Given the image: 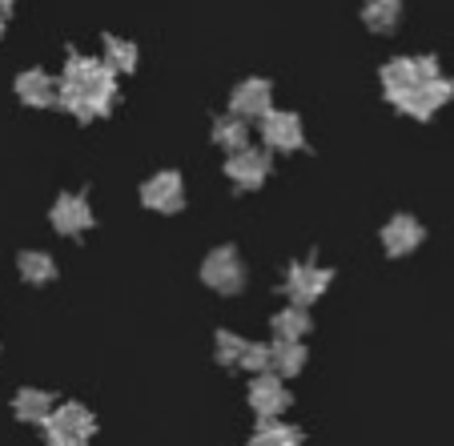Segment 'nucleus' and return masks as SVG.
I'll return each mask as SVG.
<instances>
[{
    "mask_svg": "<svg viewBox=\"0 0 454 446\" xmlns=\"http://www.w3.org/2000/svg\"><path fill=\"white\" fill-rule=\"evenodd\" d=\"M403 20V0H366L362 4V25L370 33H395Z\"/></svg>",
    "mask_w": 454,
    "mask_h": 446,
    "instance_id": "15",
    "label": "nucleus"
},
{
    "mask_svg": "<svg viewBox=\"0 0 454 446\" xmlns=\"http://www.w3.org/2000/svg\"><path fill=\"white\" fill-rule=\"evenodd\" d=\"M141 201L157 214H177L185 206V185H181V173L165 169V173H153V177L141 185Z\"/></svg>",
    "mask_w": 454,
    "mask_h": 446,
    "instance_id": "10",
    "label": "nucleus"
},
{
    "mask_svg": "<svg viewBox=\"0 0 454 446\" xmlns=\"http://www.w3.org/2000/svg\"><path fill=\"white\" fill-rule=\"evenodd\" d=\"M101 57H105V65H109L113 73H117V77H125V73H133L137 69V44L133 41H125V36H105L101 41Z\"/></svg>",
    "mask_w": 454,
    "mask_h": 446,
    "instance_id": "16",
    "label": "nucleus"
},
{
    "mask_svg": "<svg viewBox=\"0 0 454 446\" xmlns=\"http://www.w3.org/2000/svg\"><path fill=\"white\" fill-rule=\"evenodd\" d=\"M20 422H49L52 419V398L44 390H20L17 403H12Z\"/></svg>",
    "mask_w": 454,
    "mask_h": 446,
    "instance_id": "18",
    "label": "nucleus"
},
{
    "mask_svg": "<svg viewBox=\"0 0 454 446\" xmlns=\"http://www.w3.org/2000/svg\"><path fill=\"white\" fill-rule=\"evenodd\" d=\"M438 60L434 57H395L382 65V93L390 105H398L411 89H419L422 81L438 77Z\"/></svg>",
    "mask_w": 454,
    "mask_h": 446,
    "instance_id": "2",
    "label": "nucleus"
},
{
    "mask_svg": "<svg viewBox=\"0 0 454 446\" xmlns=\"http://www.w3.org/2000/svg\"><path fill=\"white\" fill-rule=\"evenodd\" d=\"M246 346L249 342H241L238 334H222V338H217V358L230 362V366H241V354H246Z\"/></svg>",
    "mask_w": 454,
    "mask_h": 446,
    "instance_id": "23",
    "label": "nucleus"
},
{
    "mask_svg": "<svg viewBox=\"0 0 454 446\" xmlns=\"http://www.w3.org/2000/svg\"><path fill=\"white\" fill-rule=\"evenodd\" d=\"M230 113L241 121H257V125H262V117L274 113V85L262 77L241 81V85L230 93Z\"/></svg>",
    "mask_w": 454,
    "mask_h": 446,
    "instance_id": "5",
    "label": "nucleus"
},
{
    "mask_svg": "<svg viewBox=\"0 0 454 446\" xmlns=\"http://www.w3.org/2000/svg\"><path fill=\"white\" fill-rule=\"evenodd\" d=\"M309 330V317L301 306H290L274 317V338H286V342H301V334Z\"/></svg>",
    "mask_w": 454,
    "mask_h": 446,
    "instance_id": "20",
    "label": "nucleus"
},
{
    "mask_svg": "<svg viewBox=\"0 0 454 446\" xmlns=\"http://www.w3.org/2000/svg\"><path fill=\"white\" fill-rule=\"evenodd\" d=\"M301 366H306V350H301V342H286V338H278L274 342V370L278 374H298Z\"/></svg>",
    "mask_w": 454,
    "mask_h": 446,
    "instance_id": "21",
    "label": "nucleus"
},
{
    "mask_svg": "<svg viewBox=\"0 0 454 446\" xmlns=\"http://www.w3.org/2000/svg\"><path fill=\"white\" fill-rule=\"evenodd\" d=\"M201 282L217 293H238L241 286H246V266H241V258L230 246L214 249V254L206 258V266H201Z\"/></svg>",
    "mask_w": 454,
    "mask_h": 446,
    "instance_id": "6",
    "label": "nucleus"
},
{
    "mask_svg": "<svg viewBox=\"0 0 454 446\" xmlns=\"http://www.w3.org/2000/svg\"><path fill=\"white\" fill-rule=\"evenodd\" d=\"M214 145H222L225 153H238V149L249 145V121L241 117H217L214 121Z\"/></svg>",
    "mask_w": 454,
    "mask_h": 446,
    "instance_id": "17",
    "label": "nucleus"
},
{
    "mask_svg": "<svg viewBox=\"0 0 454 446\" xmlns=\"http://www.w3.org/2000/svg\"><path fill=\"white\" fill-rule=\"evenodd\" d=\"M89 225H93V209H89V201L81 198V193L57 198V206H52V230L65 233V238H77Z\"/></svg>",
    "mask_w": 454,
    "mask_h": 446,
    "instance_id": "11",
    "label": "nucleus"
},
{
    "mask_svg": "<svg viewBox=\"0 0 454 446\" xmlns=\"http://www.w3.org/2000/svg\"><path fill=\"white\" fill-rule=\"evenodd\" d=\"M330 270L314 266V262H298V266H290V274H286V293H290L294 306H309L314 298H322L330 286Z\"/></svg>",
    "mask_w": 454,
    "mask_h": 446,
    "instance_id": "9",
    "label": "nucleus"
},
{
    "mask_svg": "<svg viewBox=\"0 0 454 446\" xmlns=\"http://www.w3.org/2000/svg\"><path fill=\"white\" fill-rule=\"evenodd\" d=\"M17 97L25 105H33V109H49V105H57L60 85H57V77H49L44 69H28L17 77Z\"/></svg>",
    "mask_w": 454,
    "mask_h": 446,
    "instance_id": "13",
    "label": "nucleus"
},
{
    "mask_svg": "<svg viewBox=\"0 0 454 446\" xmlns=\"http://www.w3.org/2000/svg\"><path fill=\"white\" fill-rule=\"evenodd\" d=\"M57 105L69 109L77 121L109 117L113 101H117V73L105 65V57H89V52H73L65 60V73L57 77Z\"/></svg>",
    "mask_w": 454,
    "mask_h": 446,
    "instance_id": "1",
    "label": "nucleus"
},
{
    "mask_svg": "<svg viewBox=\"0 0 454 446\" xmlns=\"http://www.w3.org/2000/svg\"><path fill=\"white\" fill-rule=\"evenodd\" d=\"M44 426H49V446H89L97 422L85 406L69 403V406H60V411H52V419Z\"/></svg>",
    "mask_w": 454,
    "mask_h": 446,
    "instance_id": "3",
    "label": "nucleus"
},
{
    "mask_svg": "<svg viewBox=\"0 0 454 446\" xmlns=\"http://www.w3.org/2000/svg\"><path fill=\"white\" fill-rule=\"evenodd\" d=\"M225 177L238 189H257L270 177V149L246 145V149H238V153H230L225 157Z\"/></svg>",
    "mask_w": 454,
    "mask_h": 446,
    "instance_id": "8",
    "label": "nucleus"
},
{
    "mask_svg": "<svg viewBox=\"0 0 454 446\" xmlns=\"http://www.w3.org/2000/svg\"><path fill=\"white\" fill-rule=\"evenodd\" d=\"M262 145L274 149V153H294V149L306 145V133H301L298 113L274 109L270 117H262Z\"/></svg>",
    "mask_w": 454,
    "mask_h": 446,
    "instance_id": "7",
    "label": "nucleus"
},
{
    "mask_svg": "<svg viewBox=\"0 0 454 446\" xmlns=\"http://www.w3.org/2000/svg\"><path fill=\"white\" fill-rule=\"evenodd\" d=\"M382 246H386V254H390V258H406V254H414V249L422 246V225L414 222L411 214L390 217V222H386V230H382Z\"/></svg>",
    "mask_w": 454,
    "mask_h": 446,
    "instance_id": "12",
    "label": "nucleus"
},
{
    "mask_svg": "<svg viewBox=\"0 0 454 446\" xmlns=\"http://www.w3.org/2000/svg\"><path fill=\"white\" fill-rule=\"evenodd\" d=\"M0 33H4V12H0Z\"/></svg>",
    "mask_w": 454,
    "mask_h": 446,
    "instance_id": "25",
    "label": "nucleus"
},
{
    "mask_svg": "<svg viewBox=\"0 0 454 446\" xmlns=\"http://www.w3.org/2000/svg\"><path fill=\"white\" fill-rule=\"evenodd\" d=\"M20 278L33 286H44L57 278V266H52L49 254H41V249H28V254H20Z\"/></svg>",
    "mask_w": 454,
    "mask_h": 446,
    "instance_id": "19",
    "label": "nucleus"
},
{
    "mask_svg": "<svg viewBox=\"0 0 454 446\" xmlns=\"http://www.w3.org/2000/svg\"><path fill=\"white\" fill-rule=\"evenodd\" d=\"M249 406H254L257 414H266V419L282 414L286 406H290V395H286L282 378H274V374H257V378H254V387H249Z\"/></svg>",
    "mask_w": 454,
    "mask_h": 446,
    "instance_id": "14",
    "label": "nucleus"
},
{
    "mask_svg": "<svg viewBox=\"0 0 454 446\" xmlns=\"http://www.w3.org/2000/svg\"><path fill=\"white\" fill-rule=\"evenodd\" d=\"M249 446H301V434L294 426H282V422H266L249 438Z\"/></svg>",
    "mask_w": 454,
    "mask_h": 446,
    "instance_id": "22",
    "label": "nucleus"
},
{
    "mask_svg": "<svg viewBox=\"0 0 454 446\" xmlns=\"http://www.w3.org/2000/svg\"><path fill=\"white\" fill-rule=\"evenodd\" d=\"M12 9V0H0V12H9Z\"/></svg>",
    "mask_w": 454,
    "mask_h": 446,
    "instance_id": "24",
    "label": "nucleus"
},
{
    "mask_svg": "<svg viewBox=\"0 0 454 446\" xmlns=\"http://www.w3.org/2000/svg\"><path fill=\"white\" fill-rule=\"evenodd\" d=\"M450 97H454V81L438 73V77L422 81L419 89H411V93H406L403 101L395 105V109H398V113H406V117L430 121V117H434V113H438V109H442L446 101H450Z\"/></svg>",
    "mask_w": 454,
    "mask_h": 446,
    "instance_id": "4",
    "label": "nucleus"
}]
</instances>
